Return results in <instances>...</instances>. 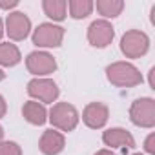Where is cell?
Wrapping results in <instances>:
<instances>
[{"instance_id": "cell-1", "label": "cell", "mask_w": 155, "mask_h": 155, "mask_svg": "<svg viewBox=\"0 0 155 155\" xmlns=\"http://www.w3.org/2000/svg\"><path fill=\"white\" fill-rule=\"evenodd\" d=\"M106 79L117 88H135L142 84V75L131 62H111L106 68Z\"/></svg>"}, {"instance_id": "cell-2", "label": "cell", "mask_w": 155, "mask_h": 155, "mask_svg": "<svg viewBox=\"0 0 155 155\" xmlns=\"http://www.w3.org/2000/svg\"><path fill=\"white\" fill-rule=\"evenodd\" d=\"M48 120L53 124V130L69 133L79 126L81 115L77 111V108L69 102H55L48 111Z\"/></svg>"}, {"instance_id": "cell-3", "label": "cell", "mask_w": 155, "mask_h": 155, "mask_svg": "<svg viewBox=\"0 0 155 155\" xmlns=\"http://www.w3.org/2000/svg\"><path fill=\"white\" fill-rule=\"evenodd\" d=\"M150 49V37L140 29H130L120 38V51L126 58H140Z\"/></svg>"}, {"instance_id": "cell-4", "label": "cell", "mask_w": 155, "mask_h": 155, "mask_svg": "<svg viewBox=\"0 0 155 155\" xmlns=\"http://www.w3.org/2000/svg\"><path fill=\"white\" fill-rule=\"evenodd\" d=\"M130 120L139 128H153L155 126V101L151 97L135 99L130 106Z\"/></svg>"}, {"instance_id": "cell-5", "label": "cell", "mask_w": 155, "mask_h": 155, "mask_svg": "<svg viewBox=\"0 0 155 155\" xmlns=\"http://www.w3.org/2000/svg\"><path fill=\"white\" fill-rule=\"evenodd\" d=\"M64 35L66 31L62 26H57L53 22H44V24H38L37 29H33L31 40L37 48H58L62 46Z\"/></svg>"}, {"instance_id": "cell-6", "label": "cell", "mask_w": 155, "mask_h": 155, "mask_svg": "<svg viewBox=\"0 0 155 155\" xmlns=\"http://www.w3.org/2000/svg\"><path fill=\"white\" fill-rule=\"evenodd\" d=\"M28 95L33 101L40 102V104H53L58 99L60 90H58V86H57L55 81L42 79V77H40V79L35 77V79H31L28 82Z\"/></svg>"}, {"instance_id": "cell-7", "label": "cell", "mask_w": 155, "mask_h": 155, "mask_svg": "<svg viewBox=\"0 0 155 155\" xmlns=\"http://www.w3.org/2000/svg\"><path fill=\"white\" fill-rule=\"evenodd\" d=\"M26 68L31 75L44 79L46 75H51L57 71V60L48 51H31L26 58Z\"/></svg>"}, {"instance_id": "cell-8", "label": "cell", "mask_w": 155, "mask_h": 155, "mask_svg": "<svg viewBox=\"0 0 155 155\" xmlns=\"http://www.w3.org/2000/svg\"><path fill=\"white\" fill-rule=\"evenodd\" d=\"M4 33H8V37L15 42H20L24 38H28V35L31 33V20L26 13L22 11H13L8 15L6 18V28Z\"/></svg>"}, {"instance_id": "cell-9", "label": "cell", "mask_w": 155, "mask_h": 155, "mask_svg": "<svg viewBox=\"0 0 155 155\" xmlns=\"http://www.w3.org/2000/svg\"><path fill=\"white\" fill-rule=\"evenodd\" d=\"M115 38V28L101 18V20H95L90 24L88 28V42L93 46V48H108Z\"/></svg>"}, {"instance_id": "cell-10", "label": "cell", "mask_w": 155, "mask_h": 155, "mask_svg": "<svg viewBox=\"0 0 155 155\" xmlns=\"http://www.w3.org/2000/svg\"><path fill=\"white\" fill-rule=\"evenodd\" d=\"M110 119V108L104 102H90L82 111V122L91 130H101Z\"/></svg>"}, {"instance_id": "cell-11", "label": "cell", "mask_w": 155, "mask_h": 155, "mask_svg": "<svg viewBox=\"0 0 155 155\" xmlns=\"http://www.w3.org/2000/svg\"><path fill=\"white\" fill-rule=\"evenodd\" d=\"M66 148V137L58 130H46L38 140V150L44 155H58Z\"/></svg>"}, {"instance_id": "cell-12", "label": "cell", "mask_w": 155, "mask_h": 155, "mask_svg": "<svg viewBox=\"0 0 155 155\" xmlns=\"http://www.w3.org/2000/svg\"><path fill=\"white\" fill-rule=\"evenodd\" d=\"M102 142L110 148H135L133 135L124 128H108L102 133Z\"/></svg>"}, {"instance_id": "cell-13", "label": "cell", "mask_w": 155, "mask_h": 155, "mask_svg": "<svg viewBox=\"0 0 155 155\" xmlns=\"http://www.w3.org/2000/svg\"><path fill=\"white\" fill-rule=\"evenodd\" d=\"M22 117L33 126H42L48 120V110L44 104H40L37 101H28L22 106Z\"/></svg>"}, {"instance_id": "cell-14", "label": "cell", "mask_w": 155, "mask_h": 155, "mask_svg": "<svg viewBox=\"0 0 155 155\" xmlns=\"http://www.w3.org/2000/svg\"><path fill=\"white\" fill-rule=\"evenodd\" d=\"M42 9L46 17H49L53 22H62L68 17V2L66 0H44Z\"/></svg>"}, {"instance_id": "cell-15", "label": "cell", "mask_w": 155, "mask_h": 155, "mask_svg": "<svg viewBox=\"0 0 155 155\" xmlns=\"http://www.w3.org/2000/svg\"><path fill=\"white\" fill-rule=\"evenodd\" d=\"M93 9L99 11V15L106 18H115L122 13L124 9V2L122 0H97V2H93Z\"/></svg>"}, {"instance_id": "cell-16", "label": "cell", "mask_w": 155, "mask_h": 155, "mask_svg": "<svg viewBox=\"0 0 155 155\" xmlns=\"http://www.w3.org/2000/svg\"><path fill=\"white\" fill-rule=\"evenodd\" d=\"M20 60H22V55H20V49L15 44H9V42H2V44H0V66L13 68Z\"/></svg>"}, {"instance_id": "cell-17", "label": "cell", "mask_w": 155, "mask_h": 155, "mask_svg": "<svg viewBox=\"0 0 155 155\" xmlns=\"http://www.w3.org/2000/svg\"><path fill=\"white\" fill-rule=\"evenodd\" d=\"M68 9H69V17L71 18L82 20V18L91 15L93 2H91V0H69V2H68Z\"/></svg>"}, {"instance_id": "cell-18", "label": "cell", "mask_w": 155, "mask_h": 155, "mask_svg": "<svg viewBox=\"0 0 155 155\" xmlns=\"http://www.w3.org/2000/svg\"><path fill=\"white\" fill-rule=\"evenodd\" d=\"M0 155H22V148L15 140H2L0 142Z\"/></svg>"}, {"instance_id": "cell-19", "label": "cell", "mask_w": 155, "mask_h": 155, "mask_svg": "<svg viewBox=\"0 0 155 155\" xmlns=\"http://www.w3.org/2000/svg\"><path fill=\"white\" fill-rule=\"evenodd\" d=\"M144 151L148 155H155V133H150L144 140Z\"/></svg>"}, {"instance_id": "cell-20", "label": "cell", "mask_w": 155, "mask_h": 155, "mask_svg": "<svg viewBox=\"0 0 155 155\" xmlns=\"http://www.w3.org/2000/svg\"><path fill=\"white\" fill-rule=\"evenodd\" d=\"M17 6H18V0H9V2L0 0V8H2V9H15Z\"/></svg>"}, {"instance_id": "cell-21", "label": "cell", "mask_w": 155, "mask_h": 155, "mask_svg": "<svg viewBox=\"0 0 155 155\" xmlns=\"http://www.w3.org/2000/svg\"><path fill=\"white\" fill-rule=\"evenodd\" d=\"M6 111H8V104H6V99L0 95V119L6 117Z\"/></svg>"}, {"instance_id": "cell-22", "label": "cell", "mask_w": 155, "mask_h": 155, "mask_svg": "<svg viewBox=\"0 0 155 155\" xmlns=\"http://www.w3.org/2000/svg\"><path fill=\"white\" fill-rule=\"evenodd\" d=\"M148 77H150V88H151V90H155V68H151V69H150Z\"/></svg>"}, {"instance_id": "cell-23", "label": "cell", "mask_w": 155, "mask_h": 155, "mask_svg": "<svg viewBox=\"0 0 155 155\" xmlns=\"http://www.w3.org/2000/svg\"><path fill=\"white\" fill-rule=\"evenodd\" d=\"M95 155H115V153H113L111 150H106V148H104V150H99Z\"/></svg>"}, {"instance_id": "cell-24", "label": "cell", "mask_w": 155, "mask_h": 155, "mask_svg": "<svg viewBox=\"0 0 155 155\" xmlns=\"http://www.w3.org/2000/svg\"><path fill=\"white\" fill-rule=\"evenodd\" d=\"M2 37H4V20L0 18V38H2Z\"/></svg>"}, {"instance_id": "cell-25", "label": "cell", "mask_w": 155, "mask_h": 155, "mask_svg": "<svg viewBox=\"0 0 155 155\" xmlns=\"http://www.w3.org/2000/svg\"><path fill=\"white\" fill-rule=\"evenodd\" d=\"M2 140H4V128L0 126V142H2Z\"/></svg>"}, {"instance_id": "cell-26", "label": "cell", "mask_w": 155, "mask_h": 155, "mask_svg": "<svg viewBox=\"0 0 155 155\" xmlns=\"http://www.w3.org/2000/svg\"><path fill=\"white\" fill-rule=\"evenodd\" d=\"M4 79H6V73H4V71H2V69H0V82H2V81H4Z\"/></svg>"}, {"instance_id": "cell-27", "label": "cell", "mask_w": 155, "mask_h": 155, "mask_svg": "<svg viewBox=\"0 0 155 155\" xmlns=\"http://www.w3.org/2000/svg\"><path fill=\"white\" fill-rule=\"evenodd\" d=\"M133 155H142V153H133Z\"/></svg>"}]
</instances>
